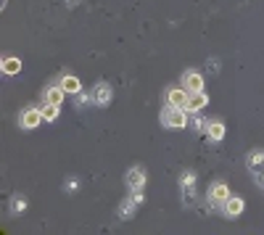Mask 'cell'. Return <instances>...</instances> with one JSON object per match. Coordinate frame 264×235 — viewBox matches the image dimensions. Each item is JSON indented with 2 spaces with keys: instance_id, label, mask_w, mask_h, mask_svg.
<instances>
[{
  "instance_id": "1",
  "label": "cell",
  "mask_w": 264,
  "mask_h": 235,
  "mask_svg": "<svg viewBox=\"0 0 264 235\" xmlns=\"http://www.w3.org/2000/svg\"><path fill=\"white\" fill-rule=\"evenodd\" d=\"M162 124L164 127H174V130H182L188 124V108H180V106H169L162 111Z\"/></svg>"
},
{
  "instance_id": "2",
  "label": "cell",
  "mask_w": 264,
  "mask_h": 235,
  "mask_svg": "<svg viewBox=\"0 0 264 235\" xmlns=\"http://www.w3.org/2000/svg\"><path fill=\"white\" fill-rule=\"evenodd\" d=\"M188 98H190V92H188L185 88L166 90V103H169V106H180V108H188Z\"/></svg>"
},
{
  "instance_id": "3",
  "label": "cell",
  "mask_w": 264,
  "mask_h": 235,
  "mask_svg": "<svg viewBox=\"0 0 264 235\" xmlns=\"http://www.w3.org/2000/svg\"><path fill=\"white\" fill-rule=\"evenodd\" d=\"M182 88L188 92H201L204 90V77L198 72H185L182 74Z\"/></svg>"
},
{
  "instance_id": "4",
  "label": "cell",
  "mask_w": 264,
  "mask_h": 235,
  "mask_svg": "<svg viewBox=\"0 0 264 235\" xmlns=\"http://www.w3.org/2000/svg\"><path fill=\"white\" fill-rule=\"evenodd\" d=\"M42 119H45V116H42V108H26L24 114H22V127L32 130V127L40 124Z\"/></svg>"
},
{
  "instance_id": "5",
  "label": "cell",
  "mask_w": 264,
  "mask_h": 235,
  "mask_svg": "<svg viewBox=\"0 0 264 235\" xmlns=\"http://www.w3.org/2000/svg\"><path fill=\"white\" fill-rule=\"evenodd\" d=\"M209 198L214 201V204H224L230 198V188L224 185V182H216V185H212V190H209Z\"/></svg>"
},
{
  "instance_id": "6",
  "label": "cell",
  "mask_w": 264,
  "mask_h": 235,
  "mask_svg": "<svg viewBox=\"0 0 264 235\" xmlns=\"http://www.w3.org/2000/svg\"><path fill=\"white\" fill-rule=\"evenodd\" d=\"M206 103H209V96H206V92L201 90V92H190V98H188V111H201Z\"/></svg>"
},
{
  "instance_id": "7",
  "label": "cell",
  "mask_w": 264,
  "mask_h": 235,
  "mask_svg": "<svg viewBox=\"0 0 264 235\" xmlns=\"http://www.w3.org/2000/svg\"><path fill=\"white\" fill-rule=\"evenodd\" d=\"M127 185L135 188V190H140V188L146 185V172H143V169H140V166L130 169V172H127Z\"/></svg>"
},
{
  "instance_id": "8",
  "label": "cell",
  "mask_w": 264,
  "mask_h": 235,
  "mask_svg": "<svg viewBox=\"0 0 264 235\" xmlns=\"http://www.w3.org/2000/svg\"><path fill=\"white\" fill-rule=\"evenodd\" d=\"M61 88L66 90V96H77V92L82 90V82L74 77V74H66V77L61 80Z\"/></svg>"
},
{
  "instance_id": "9",
  "label": "cell",
  "mask_w": 264,
  "mask_h": 235,
  "mask_svg": "<svg viewBox=\"0 0 264 235\" xmlns=\"http://www.w3.org/2000/svg\"><path fill=\"white\" fill-rule=\"evenodd\" d=\"M92 100L96 103H100V106H106V103L111 100V88L108 84H96V90H92Z\"/></svg>"
},
{
  "instance_id": "10",
  "label": "cell",
  "mask_w": 264,
  "mask_h": 235,
  "mask_svg": "<svg viewBox=\"0 0 264 235\" xmlns=\"http://www.w3.org/2000/svg\"><path fill=\"white\" fill-rule=\"evenodd\" d=\"M240 212H243V201L235 198V196H230V198L224 201V214H228V217H238Z\"/></svg>"
},
{
  "instance_id": "11",
  "label": "cell",
  "mask_w": 264,
  "mask_h": 235,
  "mask_svg": "<svg viewBox=\"0 0 264 235\" xmlns=\"http://www.w3.org/2000/svg\"><path fill=\"white\" fill-rule=\"evenodd\" d=\"M206 135L212 140H222L224 138V124L222 122H209V124H206Z\"/></svg>"
},
{
  "instance_id": "12",
  "label": "cell",
  "mask_w": 264,
  "mask_h": 235,
  "mask_svg": "<svg viewBox=\"0 0 264 235\" xmlns=\"http://www.w3.org/2000/svg\"><path fill=\"white\" fill-rule=\"evenodd\" d=\"M64 96H66V90L61 88V84H53V88L48 90V103H64Z\"/></svg>"
},
{
  "instance_id": "13",
  "label": "cell",
  "mask_w": 264,
  "mask_h": 235,
  "mask_svg": "<svg viewBox=\"0 0 264 235\" xmlns=\"http://www.w3.org/2000/svg\"><path fill=\"white\" fill-rule=\"evenodd\" d=\"M42 116H45V122H56V119H58V103H45V106H42Z\"/></svg>"
},
{
  "instance_id": "14",
  "label": "cell",
  "mask_w": 264,
  "mask_h": 235,
  "mask_svg": "<svg viewBox=\"0 0 264 235\" xmlns=\"http://www.w3.org/2000/svg\"><path fill=\"white\" fill-rule=\"evenodd\" d=\"M3 72L6 74H18L22 72V61L18 58H3Z\"/></svg>"
},
{
  "instance_id": "15",
  "label": "cell",
  "mask_w": 264,
  "mask_h": 235,
  "mask_svg": "<svg viewBox=\"0 0 264 235\" xmlns=\"http://www.w3.org/2000/svg\"><path fill=\"white\" fill-rule=\"evenodd\" d=\"M262 162H264V154H262V151L251 154V166H254V164H262Z\"/></svg>"
}]
</instances>
